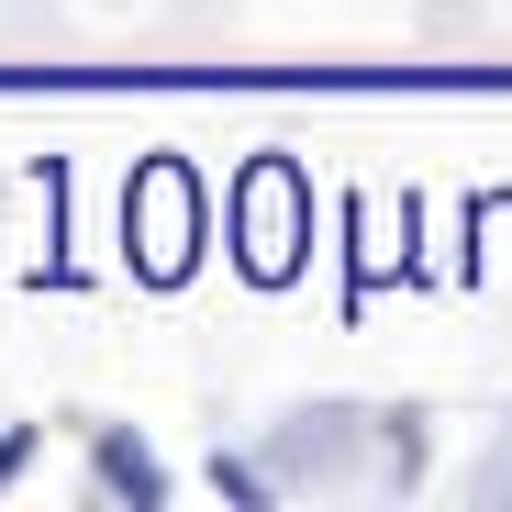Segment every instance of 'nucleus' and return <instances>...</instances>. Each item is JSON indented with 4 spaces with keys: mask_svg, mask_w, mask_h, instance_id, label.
<instances>
[{
    "mask_svg": "<svg viewBox=\"0 0 512 512\" xmlns=\"http://www.w3.org/2000/svg\"><path fill=\"white\" fill-rule=\"evenodd\" d=\"M401 268V201H368V279Z\"/></svg>",
    "mask_w": 512,
    "mask_h": 512,
    "instance_id": "6",
    "label": "nucleus"
},
{
    "mask_svg": "<svg viewBox=\"0 0 512 512\" xmlns=\"http://www.w3.org/2000/svg\"><path fill=\"white\" fill-rule=\"evenodd\" d=\"M479 290H512V201H479Z\"/></svg>",
    "mask_w": 512,
    "mask_h": 512,
    "instance_id": "5",
    "label": "nucleus"
},
{
    "mask_svg": "<svg viewBox=\"0 0 512 512\" xmlns=\"http://www.w3.org/2000/svg\"><path fill=\"white\" fill-rule=\"evenodd\" d=\"M123 256H134L145 290H190V268H201V179L179 156H145L134 167V190H123Z\"/></svg>",
    "mask_w": 512,
    "mask_h": 512,
    "instance_id": "2",
    "label": "nucleus"
},
{
    "mask_svg": "<svg viewBox=\"0 0 512 512\" xmlns=\"http://www.w3.org/2000/svg\"><path fill=\"white\" fill-rule=\"evenodd\" d=\"M90 457H101L112 501H134V512H156V501H167V468H156V446L134 435V423H101V435H90Z\"/></svg>",
    "mask_w": 512,
    "mask_h": 512,
    "instance_id": "4",
    "label": "nucleus"
},
{
    "mask_svg": "<svg viewBox=\"0 0 512 512\" xmlns=\"http://www.w3.org/2000/svg\"><path fill=\"white\" fill-rule=\"evenodd\" d=\"M301 245H312L301 167H290V156H245V179H234V268H245L256 290H290V279H301Z\"/></svg>",
    "mask_w": 512,
    "mask_h": 512,
    "instance_id": "3",
    "label": "nucleus"
},
{
    "mask_svg": "<svg viewBox=\"0 0 512 512\" xmlns=\"http://www.w3.org/2000/svg\"><path fill=\"white\" fill-rule=\"evenodd\" d=\"M0 90H379V101H512V67H0Z\"/></svg>",
    "mask_w": 512,
    "mask_h": 512,
    "instance_id": "1",
    "label": "nucleus"
},
{
    "mask_svg": "<svg viewBox=\"0 0 512 512\" xmlns=\"http://www.w3.org/2000/svg\"><path fill=\"white\" fill-rule=\"evenodd\" d=\"M23 457H34V423H12V435H0V490L23 479Z\"/></svg>",
    "mask_w": 512,
    "mask_h": 512,
    "instance_id": "7",
    "label": "nucleus"
}]
</instances>
